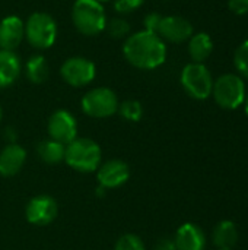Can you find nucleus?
Masks as SVG:
<instances>
[{
    "label": "nucleus",
    "instance_id": "obj_1",
    "mask_svg": "<svg viewBox=\"0 0 248 250\" xmlns=\"http://www.w3.org/2000/svg\"><path fill=\"white\" fill-rule=\"evenodd\" d=\"M123 53L126 60L137 69H156L167 59V45L164 40L149 31H139L127 37Z\"/></svg>",
    "mask_w": 248,
    "mask_h": 250
},
{
    "label": "nucleus",
    "instance_id": "obj_2",
    "mask_svg": "<svg viewBox=\"0 0 248 250\" xmlns=\"http://www.w3.org/2000/svg\"><path fill=\"white\" fill-rule=\"evenodd\" d=\"M102 152L99 145L89 138H76L66 145L64 161L79 173H94L101 166Z\"/></svg>",
    "mask_w": 248,
    "mask_h": 250
},
{
    "label": "nucleus",
    "instance_id": "obj_3",
    "mask_svg": "<svg viewBox=\"0 0 248 250\" xmlns=\"http://www.w3.org/2000/svg\"><path fill=\"white\" fill-rule=\"evenodd\" d=\"M72 19L83 35H98L107 26V16L102 4L96 0H76L72 7Z\"/></svg>",
    "mask_w": 248,
    "mask_h": 250
},
{
    "label": "nucleus",
    "instance_id": "obj_4",
    "mask_svg": "<svg viewBox=\"0 0 248 250\" xmlns=\"http://www.w3.org/2000/svg\"><path fill=\"white\" fill-rule=\"evenodd\" d=\"M212 95L216 104L225 110L238 108L246 98V85L241 76L234 73H225L213 81Z\"/></svg>",
    "mask_w": 248,
    "mask_h": 250
},
{
    "label": "nucleus",
    "instance_id": "obj_5",
    "mask_svg": "<svg viewBox=\"0 0 248 250\" xmlns=\"http://www.w3.org/2000/svg\"><path fill=\"white\" fill-rule=\"evenodd\" d=\"M25 37L35 48H50L57 38V23L48 13H32L25 23Z\"/></svg>",
    "mask_w": 248,
    "mask_h": 250
},
{
    "label": "nucleus",
    "instance_id": "obj_6",
    "mask_svg": "<svg viewBox=\"0 0 248 250\" xmlns=\"http://www.w3.org/2000/svg\"><path fill=\"white\" fill-rule=\"evenodd\" d=\"M181 85L194 100H206L212 95L213 78L203 63H189L181 72Z\"/></svg>",
    "mask_w": 248,
    "mask_h": 250
},
{
    "label": "nucleus",
    "instance_id": "obj_7",
    "mask_svg": "<svg viewBox=\"0 0 248 250\" xmlns=\"http://www.w3.org/2000/svg\"><path fill=\"white\" fill-rule=\"evenodd\" d=\"M82 110L86 116L94 119L111 117L118 111V98L110 88L99 86L88 91L82 98Z\"/></svg>",
    "mask_w": 248,
    "mask_h": 250
},
{
    "label": "nucleus",
    "instance_id": "obj_8",
    "mask_svg": "<svg viewBox=\"0 0 248 250\" xmlns=\"http://www.w3.org/2000/svg\"><path fill=\"white\" fill-rule=\"evenodd\" d=\"M60 73L66 83L75 88H80V86L89 85L94 81L96 75V67L94 62H91L89 59L76 56V57L67 59L61 64Z\"/></svg>",
    "mask_w": 248,
    "mask_h": 250
},
{
    "label": "nucleus",
    "instance_id": "obj_9",
    "mask_svg": "<svg viewBox=\"0 0 248 250\" xmlns=\"http://www.w3.org/2000/svg\"><path fill=\"white\" fill-rule=\"evenodd\" d=\"M58 214V205L53 196L38 195L34 196L25 208V217L29 224L44 227L51 224Z\"/></svg>",
    "mask_w": 248,
    "mask_h": 250
},
{
    "label": "nucleus",
    "instance_id": "obj_10",
    "mask_svg": "<svg viewBox=\"0 0 248 250\" xmlns=\"http://www.w3.org/2000/svg\"><path fill=\"white\" fill-rule=\"evenodd\" d=\"M48 135L50 139L57 141L63 145L70 144L77 138V122L67 110H57L48 119Z\"/></svg>",
    "mask_w": 248,
    "mask_h": 250
},
{
    "label": "nucleus",
    "instance_id": "obj_11",
    "mask_svg": "<svg viewBox=\"0 0 248 250\" xmlns=\"http://www.w3.org/2000/svg\"><path fill=\"white\" fill-rule=\"evenodd\" d=\"M130 177L129 166L121 160H108L96 170V180L105 190L123 186Z\"/></svg>",
    "mask_w": 248,
    "mask_h": 250
},
{
    "label": "nucleus",
    "instance_id": "obj_12",
    "mask_svg": "<svg viewBox=\"0 0 248 250\" xmlns=\"http://www.w3.org/2000/svg\"><path fill=\"white\" fill-rule=\"evenodd\" d=\"M156 34L170 42H184L193 35V26L183 16H162Z\"/></svg>",
    "mask_w": 248,
    "mask_h": 250
},
{
    "label": "nucleus",
    "instance_id": "obj_13",
    "mask_svg": "<svg viewBox=\"0 0 248 250\" xmlns=\"http://www.w3.org/2000/svg\"><path fill=\"white\" fill-rule=\"evenodd\" d=\"M25 37V23L19 16H6L0 22V50L15 51Z\"/></svg>",
    "mask_w": 248,
    "mask_h": 250
},
{
    "label": "nucleus",
    "instance_id": "obj_14",
    "mask_svg": "<svg viewBox=\"0 0 248 250\" xmlns=\"http://www.w3.org/2000/svg\"><path fill=\"white\" fill-rule=\"evenodd\" d=\"M26 161V151L15 144H7L0 151V176L13 177L16 176Z\"/></svg>",
    "mask_w": 248,
    "mask_h": 250
},
{
    "label": "nucleus",
    "instance_id": "obj_15",
    "mask_svg": "<svg viewBox=\"0 0 248 250\" xmlns=\"http://www.w3.org/2000/svg\"><path fill=\"white\" fill-rule=\"evenodd\" d=\"M174 243L177 250H205L206 236L197 224L186 223L177 230Z\"/></svg>",
    "mask_w": 248,
    "mask_h": 250
},
{
    "label": "nucleus",
    "instance_id": "obj_16",
    "mask_svg": "<svg viewBox=\"0 0 248 250\" xmlns=\"http://www.w3.org/2000/svg\"><path fill=\"white\" fill-rule=\"evenodd\" d=\"M22 63L15 51L0 50V89L10 86L20 75Z\"/></svg>",
    "mask_w": 248,
    "mask_h": 250
},
{
    "label": "nucleus",
    "instance_id": "obj_17",
    "mask_svg": "<svg viewBox=\"0 0 248 250\" xmlns=\"http://www.w3.org/2000/svg\"><path fill=\"white\" fill-rule=\"evenodd\" d=\"M212 239L218 249L231 250L238 242V229L232 221L224 220L215 226Z\"/></svg>",
    "mask_w": 248,
    "mask_h": 250
},
{
    "label": "nucleus",
    "instance_id": "obj_18",
    "mask_svg": "<svg viewBox=\"0 0 248 250\" xmlns=\"http://www.w3.org/2000/svg\"><path fill=\"white\" fill-rule=\"evenodd\" d=\"M213 51L212 38L206 32H199L190 37L189 41V54L194 63H203Z\"/></svg>",
    "mask_w": 248,
    "mask_h": 250
},
{
    "label": "nucleus",
    "instance_id": "obj_19",
    "mask_svg": "<svg viewBox=\"0 0 248 250\" xmlns=\"http://www.w3.org/2000/svg\"><path fill=\"white\" fill-rule=\"evenodd\" d=\"M37 152L44 163L58 164V163L64 161L66 145L60 144L57 141H53V139H45L37 145Z\"/></svg>",
    "mask_w": 248,
    "mask_h": 250
},
{
    "label": "nucleus",
    "instance_id": "obj_20",
    "mask_svg": "<svg viewBox=\"0 0 248 250\" xmlns=\"http://www.w3.org/2000/svg\"><path fill=\"white\" fill-rule=\"evenodd\" d=\"M26 78L32 83H42L48 78V63L44 56H32L25 64Z\"/></svg>",
    "mask_w": 248,
    "mask_h": 250
},
{
    "label": "nucleus",
    "instance_id": "obj_21",
    "mask_svg": "<svg viewBox=\"0 0 248 250\" xmlns=\"http://www.w3.org/2000/svg\"><path fill=\"white\" fill-rule=\"evenodd\" d=\"M118 113L127 122H139L143 116V107L136 100H126L118 105Z\"/></svg>",
    "mask_w": 248,
    "mask_h": 250
},
{
    "label": "nucleus",
    "instance_id": "obj_22",
    "mask_svg": "<svg viewBox=\"0 0 248 250\" xmlns=\"http://www.w3.org/2000/svg\"><path fill=\"white\" fill-rule=\"evenodd\" d=\"M114 250H145V243L137 234L127 233L117 240Z\"/></svg>",
    "mask_w": 248,
    "mask_h": 250
},
{
    "label": "nucleus",
    "instance_id": "obj_23",
    "mask_svg": "<svg viewBox=\"0 0 248 250\" xmlns=\"http://www.w3.org/2000/svg\"><path fill=\"white\" fill-rule=\"evenodd\" d=\"M234 63H235L237 70H238L246 79H248V40L247 41H244L243 44H240L238 48L235 50Z\"/></svg>",
    "mask_w": 248,
    "mask_h": 250
},
{
    "label": "nucleus",
    "instance_id": "obj_24",
    "mask_svg": "<svg viewBox=\"0 0 248 250\" xmlns=\"http://www.w3.org/2000/svg\"><path fill=\"white\" fill-rule=\"evenodd\" d=\"M105 28L108 29V32L113 38H123L130 32V25L127 23L126 19H121V18L111 19Z\"/></svg>",
    "mask_w": 248,
    "mask_h": 250
},
{
    "label": "nucleus",
    "instance_id": "obj_25",
    "mask_svg": "<svg viewBox=\"0 0 248 250\" xmlns=\"http://www.w3.org/2000/svg\"><path fill=\"white\" fill-rule=\"evenodd\" d=\"M143 4V0H114V7L118 13L134 12Z\"/></svg>",
    "mask_w": 248,
    "mask_h": 250
},
{
    "label": "nucleus",
    "instance_id": "obj_26",
    "mask_svg": "<svg viewBox=\"0 0 248 250\" xmlns=\"http://www.w3.org/2000/svg\"><path fill=\"white\" fill-rule=\"evenodd\" d=\"M161 19L162 16L158 15V13H149L146 18H145V31H149V32H158V28H159V23H161Z\"/></svg>",
    "mask_w": 248,
    "mask_h": 250
},
{
    "label": "nucleus",
    "instance_id": "obj_27",
    "mask_svg": "<svg viewBox=\"0 0 248 250\" xmlns=\"http://www.w3.org/2000/svg\"><path fill=\"white\" fill-rule=\"evenodd\" d=\"M228 6L235 15L248 13V0H228Z\"/></svg>",
    "mask_w": 248,
    "mask_h": 250
},
{
    "label": "nucleus",
    "instance_id": "obj_28",
    "mask_svg": "<svg viewBox=\"0 0 248 250\" xmlns=\"http://www.w3.org/2000/svg\"><path fill=\"white\" fill-rule=\"evenodd\" d=\"M153 250H177V248H175V243H174L172 239H161L155 245Z\"/></svg>",
    "mask_w": 248,
    "mask_h": 250
},
{
    "label": "nucleus",
    "instance_id": "obj_29",
    "mask_svg": "<svg viewBox=\"0 0 248 250\" xmlns=\"http://www.w3.org/2000/svg\"><path fill=\"white\" fill-rule=\"evenodd\" d=\"M244 107H246V113H247V116H248V94L246 95V98H244Z\"/></svg>",
    "mask_w": 248,
    "mask_h": 250
},
{
    "label": "nucleus",
    "instance_id": "obj_30",
    "mask_svg": "<svg viewBox=\"0 0 248 250\" xmlns=\"http://www.w3.org/2000/svg\"><path fill=\"white\" fill-rule=\"evenodd\" d=\"M1 117H3V110H1V105H0V122H1Z\"/></svg>",
    "mask_w": 248,
    "mask_h": 250
},
{
    "label": "nucleus",
    "instance_id": "obj_31",
    "mask_svg": "<svg viewBox=\"0 0 248 250\" xmlns=\"http://www.w3.org/2000/svg\"><path fill=\"white\" fill-rule=\"evenodd\" d=\"M96 1H99V3H102V1H107V0H96Z\"/></svg>",
    "mask_w": 248,
    "mask_h": 250
},
{
    "label": "nucleus",
    "instance_id": "obj_32",
    "mask_svg": "<svg viewBox=\"0 0 248 250\" xmlns=\"http://www.w3.org/2000/svg\"><path fill=\"white\" fill-rule=\"evenodd\" d=\"M218 250H222V249H218Z\"/></svg>",
    "mask_w": 248,
    "mask_h": 250
}]
</instances>
